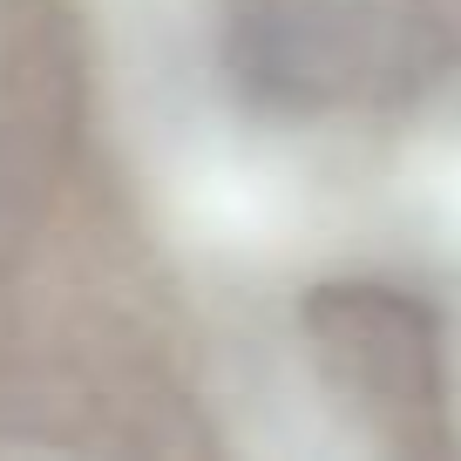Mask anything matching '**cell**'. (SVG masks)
<instances>
[{"label": "cell", "mask_w": 461, "mask_h": 461, "mask_svg": "<svg viewBox=\"0 0 461 461\" xmlns=\"http://www.w3.org/2000/svg\"><path fill=\"white\" fill-rule=\"evenodd\" d=\"M136 176L170 251L211 278H278L339 251L366 190L339 143L258 130L230 102L184 143L136 163Z\"/></svg>", "instance_id": "6da1fadb"}, {"label": "cell", "mask_w": 461, "mask_h": 461, "mask_svg": "<svg viewBox=\"0 0 461 461\" xmlns=\"http://www.w3.org/2000/svg\"><path fill=\"white\" fill-rule=\"evenodd\" d=\"M217 407H224L238 447H258V455L360 447V434L346 428L339 393L299 360V346H278V339H251L217 366Z\"/></svg>", "instance_id": "3957f363"}, {"label": "cell", "mask_w": 461, "mask_h": 461, "mask_svg": "<svg viewBox=\"0 0 461 461\" xmlns=\"http://www.w3.org/2000/svg\"><path fill=\"white\" fill-rule=\"evenodd\" d=\"M102 48V88L136 163L224 109L211 0H88Z\"/></svg>", "instance_id": "7a4b0ae2"}, {"label": "cell", "mask_w": 461, "mask_h": 461, "mask_svg": "<svg viewBox=\"0 0 461 461\" xmlns=\"http://www.w3.org/2000/svg\"><path fill=\"white\" fill-rule=\"evenodd\" d=\"M401 197L414 203L420 230L461 265V115H441L401 163Z\"/></svg>", "instance_id": "277c9868"}]
</instances>
